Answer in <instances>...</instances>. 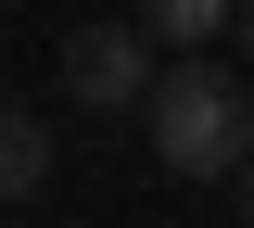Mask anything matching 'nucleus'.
Here are the masks:
<instances>
[{"mask_svg":"<svg viewBox=\"0 0 254 228\" xmlns=\"http://www.w3.org/2000/svg\"><path fill=\"white\" fill-rule=\"evenodd\" d=\"M140 127H153L165 178H242L254 165V101L229 89L216 64H165V89L140 101Z\"/></svg>","mask_w":254,"mask_h":228,"instance_id":"obj_1","label":"nucleus"},{"mask_svg":"<svg viewBox=\"0 0 254 228\" xmlns=\"http://www.w3.org/2000/svg\"><path fill=\"white\" fill-rule=\"evenodd\" d=\"M153 51H165L153 26H76V38H64V89L89 101V114H140V101L165 89Z\"/></svg>","mask_w":254,"mask_h":228,"instance_id":"obj_2","label":"nucleus"},{"mask_svg":"<svg viewBox=\"0 0 254 228\" xmlns=\"http://www.w3.org/2000/svg\"><path fill=\"white\" fill-rule=\"evenodd\" d=\"M38 178H51V127H38V114H13V101H0V203H26Z\"/></svg>","mask_w":254,"mask_h":228,"instance_id":"obj_3","label":"nucleus"},{"mask_svg":"<svg viewBox=\"0 0 254 228\" xmlns=\"http://www.w3.org/2000/svg\"><path fill=\"white\" fill-rule=\"evenodd\" d=\"M229 13H242V0H140V26H153L165 51H203V38H229Z\"/></svg>","mask_w":254,"mask_h":228,"instance_id":"obj_4","label":"nucleus"},{"mask_svg":"<svg viewBox=\"0 0 254 228\" xmlns=\"http://www.w3.org/2000/svg\"><path fill=\"white\" fill-rule=\"evenodd\" d=\"M242 51H254V0H242Z\"/></svg>","mask_w":254,"mask_h":228,"instance_id":"obj_5","label":"nucleus"},{"mask_svg":"<svg viewBox=\"0 0 254 228\" xmlns=\"http://www.w3.org/2000/svg\"><path fill=\"white\" fill-rule=\"evenodd\" d=\"M242 216H254V165H242Z\"/></svg>","mask_w":254,"mask_h":228,"instance_id":"obj_6","label":"nucleus"}]
</instances>
